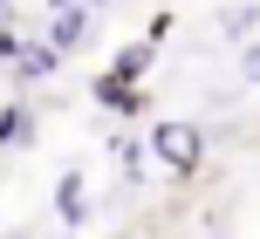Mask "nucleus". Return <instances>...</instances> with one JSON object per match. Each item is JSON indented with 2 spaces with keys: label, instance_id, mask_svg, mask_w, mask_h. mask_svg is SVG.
Wrapping results in <instances>:
<instances>
[{
  "label": "nucleus",
  "instance_id": "obj_10",
  "mask_svg": "<svg viewBox=\"0 0 260 239\" xmlns=\"http://www.w3.org/2000/svg\"><path fill=\"white\" fill-rule=\"evenodd\" d=\"M14 48H21V27H14L7 14H0V62H14Z\"/></svg>",
  "mask_w": 260,
  "mask_h": 239
},
{
  "label": "nucleus",
  "instance_id": "obj_15",
  "mask_svg": "<svg viewBox=\"0 0 260 239\" xmlns=\"http://www.w3.org/2000/svg\"><path fill=\"white\" fill-rule=\"evenodd\" d=\"M69 239H82V232H69Z\"/></svg>",
  "mask_w": 260,
  "mask_h": 239
},
{
  "label": "nucleus",
  "instance_id": "obj_14",
  "mask_svg": "<svg viewBox=\"0 0 260 239\" xmlns=\"http://www.w3.org/2000/svg\"><path fill=\"white\" fill-rule=\"evenodd\" d=\"M0 14H7V0H0Z\"/></svg>",
  "mask_w": 260,
  "mask_h": 239
},
{
  "label": "nucleus",
  "instance_id": "obj_6",
  "mask_svg": "<svg viewBox=\"0 0 260 239\" xmlns=\"http://www.w3.org/2000/svg\"><path fill=\"white\" fill-rule=\"evenodd\" d=\"M151 62H157V48H151V41H123V48L117 55H110V75H117V82H137V89H144V75H151Z\"/></svg>",
  "mask_w": 260,
  "mask_h": 239
},
{
  "label": "nucleus",
  "instance_id": "obj_9",
  "mask_svg": "<svg viewBox=\"0 0 260 239\" xmlns=\"http://www.w3.org/2000/svg\"><path fill=\"white\" fill-rule=\"evenodd\" d=\"M253 14H260V7H233V14H226L219 27H226L233 41H247V34H260V21H253Z\"/></svg>",
  "mask_w": 260,
  "mask_h": 239
},
{
  "label": "nucleus",
  "instance_id": "obj_11",
  "mask_svg": "<svg viewBox=\"0 0 260 239\" xmlns=\"http://www.w3.org/2000/svg\"><path fill=\"white\" fill-rule=\"evenodd\" d=\"M240 75H247V82H260V41H253L247 55H240Z\"/></svg>",
  "mask_w": 260,
  "mask_h": 239
},
{
  "label": "nucleus",
  "instance_id": "obj_12",
  "mask_svg": "<svg viewBox=\"0 0 260 239\" xmlns=\"http://www.w3.org/2000/svg\"><path fill=\"white\" fill-rule=\"evenodd\" d=\"M48 7H96V14H103L110 0H48Z\"/></svg>",
  "mask_w": 260,
  "mask_h": 239
},
{
  "label": "nucleus",
  "instance_id": "obj_7",
  "mask_svg": "<svg viewBox=\"0 0 260 239\" xmlns=\"http://www.w3.org/2000/svg\"><path fill=\"white\" fill-rule=\"evenodd\" d=\"M27 144H35V109L7 103V109H0V150H27Z\"/></svg>",
  "mask_w": 260,
  "mask_h": 239
},
{
  "label": "nucleus",
  "instance_id": "obj_8",
  "mask_svg": "<svg viewBox=\"0 0 260 239\" xmlns=\"http://www.w3.org/2000/svg\"><path fill=\"white\" fill-rule=\"evenodd\" d=\"M110 150H117V164H123V185H144L151 164H144V144H137V137H110Z\"/></svg>",
  "mask_w": 260,
  "mask_h": 239
},
{
  "label": "nucleus",
  "instance_id": "obj_5",
  "mask_svg": "<svg viewBox=\"0 0 260 239\" xmlns=\"http://www.w3.org/2000/svg\"><path fill=\"white\" fill-rule=\"evenodd\" d=\"M55 212H62L69 232H82V219H89V185H82V171H62V178H55Z\"/></svg>",
  "mask_w": 260,
  "mask_h": 239
},
{
  "label": "nucleus",
  "instance_id": "obj_3",
  "mask_svg": "<svg viewBox=\"0 0 260 239\" xmlns=\"http://www.w3.org/2000/svg\"><path fill=\"white\" fill-rule=\"evenodd\" d=\"M89 34H96V7H55L48 14V41L55 48H89Z\"/></svg>",
  "mask_w": 260,
  "mask_h": 239
},
{
  "label": "nucleus",
  "instance_id": "obj_4",
  "mask_svg": "<svg viewBox=\"0 0 260 239\" xmlns=\"http://www.w3.org/2000/svg\"><path fill=\"white\" fill-rule=\"evenodd\" d=\"M89 96H96V109H110V116H137V109H144V89H137V82H117V75H110V68H103V75H96L89 82Z\"/></svg>",
  "mask_w": 260,
  "mask_h": 239
},
{
  "label": "nucleus",
  "instance_id": "obj_1",
  "mask_svg": "<svg viewBox=\"0 0 260 239\" xmlns=\"http://www.w3.org/2000/svg\"><path fill=\"white\" fill-rule=\"evenodd\" d=\"M151 150L171 178H192L206 157V137H199V123H151Z\"/></svg>",
  "mask_w": 260,
  "mask_h": 239
},
{
  "label": "nucleus",
  "instance_id": "obj_13",
  "mask_svg": "<svg viewBox=\"0 0 260 239\" xmlns=\"http://www.w3.org/2000/svg\"><path fill=\"white\" fill-rule=\"evenodd\" d=\"M0 239H21V232H0Z\"/></svg>",
  "mask_w": 260,
  "mask_h": 239
},
{
  "label": "nucleus",
  "instance_id": "obj_2",
  "mask_svg": "<svg viewBox=\"0 0 260 239\" xmlns=\"http://www.w3.org/2000/svg\"><path fill=\"white\" fill-rule=\"evenodd\" d=\"M55 68H62V48H55L48 34H21V48H14V75H21V82H48Z\"/></svg>",
  "mask_w": 260,
  "mask_h": 239
}]
</instances>
